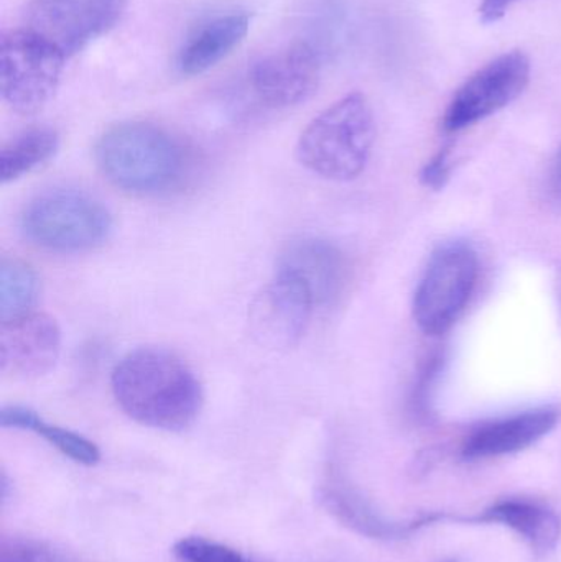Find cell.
Returning <instances> with one entry per match:
<instances>
[{
    "label": "cell",
    "instance_id": "6da1fadb",
    "mask_svg": "<svg viewBox=\"0 0 561 562\" xmlns=\"http://www.w3.org/2000/svg\"><path fill=\"white\" fill-rule=\"evenodd\" d=\"M111 389L128 418L161 431H184L203 409V386L193 369L161 347H141L122 357L112 370Z\"/></svg>",
    "mask_w": 561,
    "mask_h": 562
},
{
    "label": "cell",
    "instance_id": "7a4b0ae2",
    "mask_svg": "<svg viewBox=\"0 0 561 562\" xmlns=\"http://www.w3.org/2000/svg\"><path fill=\"white\" fill-rule=\"evenodd\" d=\"M96 161L109 183L135 196L175 190L188 170L183 145L150 122H122L96 144Z\"/></svg>",
    "mask_w": 561,
    "mask_h": 562
},
{
    "label": "cell",
    "instance_id": "3957f363",
    "mask_svg": "<svg viewBox=\"0 0 561 562\" xmlns=\"http://www.w3.org/2000/svg\"><path fill=\"white\" fill-rule=\"evenodd\" d=\"M375 140L371 105L351 92L316 115L296 142V160L316 177L351 181L368 167Z\"/></svg>",
    "mask_w": 561,
    "mask_h": 562
},
{
    "label": "cell",
    "instance_id": "277c9868",
    "mask_svg": "<svg viewBox=\"0 0 561 562\" xmlns=\"http://www.w3.org/2000/svg\"><path fill=\"white\" fill-rule=\"evenodd\" d=\"M20 227L25 239L38 249L82 254L108 243L114 221L98 198L59 188L33 198L23 210Z\"/></svg>",
    "mask_w": 561,
    "mask_h": 562
},
{
    "label": "cell",
    "instance_id": "5b68a950",
    "mask_svg": "<svg viewBox=\"0 0 561 562\" xmlns=\"http://www.w3.org/2000/svg\"><path fill=\"white\" fill-rule=\"evenodd\" d=\"M66 56L26 29L3 33L0 43V92L20 115L42 111L58 89Z\"/></svg>",
    "mask_w": 561,
    "mask_h": 562
},
{
    "label": "cell",
    "instance_id": "8992f818",
    "mask_svg": "<svg viewBox=\"0 0 561 562\" xmlns=\"http://www.w3.org/2000/svg\"><path fill=\"white\" fill-rule=\"evenodd\" d=\"M480 263L473 247L450 243L438 247L414 297V317L424 333H447L470 301L476 286Z\"/></svg>",
    "mask_w": 561,
    "mask_h": 562
},
{
    "label": "cell",
    "instance_id": "52a82bcc",
    "mask_svg": "<svg viewBox=\"0 0 561 562\" xmlns=\"http://www.w3.org/2000/svg\"><path fill=\"white\" fill-rule=\"evenodd\" d=\"M128 0H30L23 29L68 58L111 32Z\"/></svg>",
    "mask_w": 561,
    "mask_h": 562
},
{
    "label": "cell",
    "instance_id": "ba28073f",
    "mask_svg": "<svg viewBox=\"0 0 561 562\" xmlns=\"http://www.w3.org/2000/svg\"><path fill=\"white\" fill-rule=\"evenodd\" d=\"M530 81V59L526 53L509 52L474 72L451 99L444 127L460 132L516 101Z\"/></svg>",
    "mask_w": 561,
    "mask_h": 562
},
{
    "label": "cell",
    "instance_id": "9c48e42d",
    "mask_svg": "<svg viewBox=\"0 0 561 562\" xmlns=\"http://www.w3.org/2000/svg\"><path fill=\"white\" fill-rule=\"evenodd\" d=\"M312 293L292 273L277 272L249 306L250 337L267 350L285 352L299 346L312 317Z\"/></svg>",
    "mask_w": 561,
    "mask_h": 562
},
{
    "label": "cell",
    "instance_id": "30bf717a",
    "mask_svg": "<svg viewBox=\"0 0 561 562\" xmlns=\"http://www.w3.org/2000/svg\"><path fill=\"white\" fill-rule=\"evenodd\" d=\"M61 329L45 313L23 314L0 323V373L15 382L40 379L55 369Z\"/></svg>",
    "mask_w": 561,
    "mask_h": 562
},
{
    "label": "cell",
    "instance_id": "8fae6325",
    "mask_svg": "<svg viewBox=\"0 0 561 562\" xmlns=\"http://www.w3.org/2000/svg\"><path fill=\"white\" fill-rule=\"evenodd\" d=\"M319 76L322 58L315 46L296 42L260 58L250 69V86L263 104L285 109L308 101Z\"/></svg>",
    "mask_w": 561,
    "mask_h": 562
},
{
    "label": "cell",
    "instance_id": "7c38bea8",
    "mask_svg": "<svg viewBox=\"0 0 561 562\" xmlns=\"http://www.w3.org/2000/svg\"><path fill=\"white\" fill-rule=\"evenodd\" d=\"M279 272L292 273L308 288L315 304L335 303L345 288L348 266L338 247L316 237L293 240L283 250Z\"/></svg>",
    "mask_w": 561,
    "mask_h": 562
},
{
    "label": "cell",
    "instance_id": "4fadbf2b",
    "mask_svg": "<svg viewBox=\"0 0 561 562\" xmlns=\"http://www.w3.org/2000/svg\"><path fill=\"white\" fill-rule=\"evenodd\" d=\"M559 415L550 408L529 409L474 429L461 446L468 461L501 458L524 451L556 429Z\"/></svg>",
    "mask_w": 561,
    "mask_h": 562
},
{
    "label": "cell",
    "instance_id": "5bb4252c",
    "mask_svg": "<svg viewBox=\"0 0 561 562\" xmlns=\"http://www.w3.org/2000/svg\"><path fill=\"white\" fill-rule=\"evenodd\" d=\"M253 16L247 12L217 13L198 23L177 55L180 75L200 76L226 59L246 38Z\"/></svg>",
    "mask_w": 561,
    "mask_h": 562
},
{
    "label": "cell",
    "instance_id": "9a60e30c",
    "mask_svg": "<svg viewBox=\"0 0 561 562\" xmlns=\"http://www.w3.org/2000/svg\"><path fill=\"white\" fill-rule=\"evenodd\" d=\"M319 501L325 510L339 524L374 540H394V538L405 537L411 531L441 518V515H427L411 524H395L382 517L355 487L339 479H333L323 485L319 491Z\"/></svg>",
    "mask_w": 561,
    "mask_h": 562
},
{
    "label": "cell",
    "instance_id": "2e32d148",
    "mask_svg": "<svg viewBox=\"0 0 561 562\" xmlns=\"http://www.w3.org/2000/svg\"><path fill=\"white\" fill-rule=\"evenodd\" d=\"M471 521L510 528L540 557L552 553L561 537L559 514L549 505L530 498H504Z\"/></svg>",
    "mask_w": 561,
    "mask_h": 562
},
{
    "label": "cell",
    "instance_id": "e0dca14e",
    "mask_svg": "<svg viewBox=\"0 0 561 562\" xmlns=\"http://www.w3.org/2000/svg\"><path fill=\"white\" fill-rule=\"evenodd\" d=\"M0 426L2 428L25 429L42 436L46 442L58 449L61 454L81 465L98 464L101 461V451L94 442L89 441L85 436L61 428V426L49 425L42 419L38 413L25 406L10 405L0 409Z\"/></svg>",
    "mask_w": 561,
    "mask_h": 562
},
{
    "label": "cell",
    "instance_id": "ac0fdd59",
    "mask_svg": "<svg viewBox=\"0 0 561 562\" xmlns=\"http://www.w3.org/2000/svg\"><path fill=\"white\" fill-rule=\"evenodd\" d=\"M58 148L59 135L55 128L36 127L23 132L0 150V181L7 184L25 177L55 157Z\"/></svg>",
    "mask_w": 561,
    "mask_h": 562
},
{
    "label": "cell",
    "instance_id": "d6986e66",
    "mask_svg": "<svg viewBox=\"0 0 561 562\" xmlns=\"http://www.w3.org/2000/svg\"><path fill=\"white\" fill-rule=\"evenodd\" d=\"M38 291V277L29 263L3 259L0 263V321L32 313Z\"/></svg>",
    "mask_w": 561,
    "mask_h": 562
},
{
    "label": "cell",
    "instance_id": "ffe728a7",
    "mask_svg": "<svg viewBox=\"0 0 561 562\" xmlns=\"http://www.w3.org/2000/svg\"><path fill=\"white\" fill-rule=\"evenodd\" d=\"M173 554L181 562H254L239 551L203 537L181 538L173 547Z\"/></svg>",
    "mask_w": 561,
    "mask_h": 562
},
{
    "label": "cell",
    "instance_id": "44dd1931",
    "mask_svg": "<svg viewBox=\"0 0 561 562\" xmlns=\"http://www.w3.org/2000/svg\"><path fill=\"white\" fill-rule=\"evenodd\" d=\"M450 150L445 148L437 157L431 158L430 164L425 165L424 171H422V181L434 190H440L450 178Z\"/></svg>",
    "mask_w": 561,
    "mask_h": 562
},
{
    "label": "cell",
    "instance_id": "7402d4cb",
    "mask_svg": "<svg viewBox=\"0 0 561 562\" xmlns=\"http://www.w3.org/2000/svg\"><path fill=\"white\" fill-rule=\"evenodd\" d=\"M516 2L519 0H483L480 7V19L483 23L500 22Z\"/></svg>",
    "mask_w": 561,
    "mask_h": 562
},
{
    "label": "cell",
    "instance_id": "603a6c76",
    "mask_svg": "<svg viewBox=\"0 0 561 562\" xmlns=\"http://www.w3.org/2000/svg\"><path fill=\"white\" fill-rule=\"evenodd\" d=\"M553 191L557 196L561 200V148L559 155H557L556 167H553Z\"/></svg>",
    "mask_w": 561,
    "mask_h": 562
},
{
    "label": "cell",
    "instance_id": "cb8c5ba5",
    "mask_svg": "<svg viewBox=\"0 0 561 562\" xmlns=\"http://www.w3.org/2000/svg\"><path fill=\"white\" fill-rule=\"evenodd\" d=\"M448 562H457V561H448Z\"/></svg>",
    "mask_w": 561,
    "mask_h": 562
},
{
    "label": "cell",
    "instance_id": "d4e9b609",
    "mask_svg": "<svg viewBox=\"0 0 561 562\" xmlns=\"http://www.w3.org/2000/svg\"><path fill=\"white\" fill-rule=\"evenodd\" d=\"M560 284H561V281H560Z\"/></svg>",
    "mask_w": 561,
    "mask_h": 562
},
{
    "label": "cell",
    "instance_id": "484cf974",
    "mask_svg": "<svg viewBox=\"0 0 561 562\" xmlns=\"http://www.w3.org/2000/svg\"><path fill=\"white\" fill-rule=\"evenodd\" d=\"M13 562H15V561H13Z\"/></svg>",
    "mask_w": 561,
    "mask_h": 562
}]
</instances>
